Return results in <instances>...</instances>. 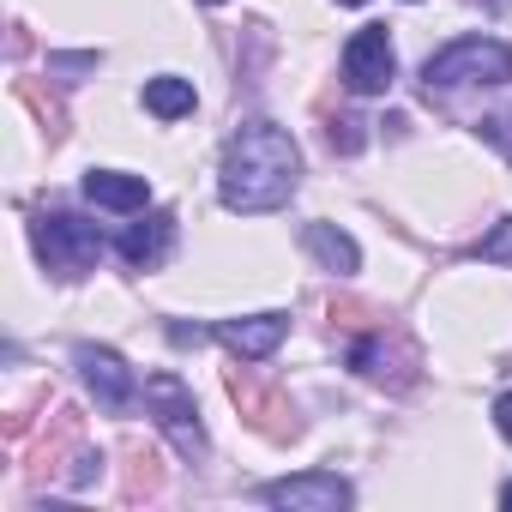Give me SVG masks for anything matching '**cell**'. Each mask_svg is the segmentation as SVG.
Instances as JSON below:
<instances>
[{
    "label": "cell",
    "instance_id": "3",
    "mask_svg": "<svg viewBox=\"0 0 512 512\" xmlns=\"http://www.w3.org/2000/svg\"><path fill=\"white\" fill-rule=\"evenodd\" d=\"M31 241H37L43 266H49L55 278H85V272L103 260V235H97V223L67 217V211H43V217L31 223Z\"/></svg>",
    "mask_w": 512,
    "mask_h": 512
},
{
    "label": "cell",
    "instance_id": "7",
    "mask_svg": "<svg viewBox=\"0 0 512 512\" xmlns=\"http://www.w3.org/2000/svg\"><path fill=\"white\" fill-rule=\"evenodd\" d=\"M392 67H398V55H392L386 25H362V31L344 43V85H350L356 97L386 91V85H392Z\"/></svg>",
    "mask_w": 512,
    "mask_h": 512
},
{
    "label": "cell",
    "instance_id": "17",
    "mask_svg": "<svg viewBox=\"0 0 512 512\" xmlns=\"http://www.w3.org/2000/svg\"><path fill=\"white\" fill-rule=\"evenodd\" d=\"M13 91H19V103H31V109H37V115H43V127H49V145H55V139H61V133H67V115H61V103H55V97H49V91H37V85H31V79H19V85H13Z\"/></svg>",
    "mask_w": 512,
    "mask_h": 512
},
{
    "label": "cell",
    "instance_id": "10",
    "mask_svg": "<svg viewBox=\"0 0 512 512\" xmlns=\"http://www.w3.org/2000/svg\"><path fill=\"white\" fill-rule=\"evenodd\" d=\"M169 241H175V211H151L145 223H133L121 235V260L139 266V272H151V266L169 260Z\"/></svg>",
    "mask_w": 512,
    "mask_h": 512
},
{
    "label": "cell",
    "instance_id": "24",
    "mask_svg": "<svg viewBox=\"0 0 512 512\" xmlns=\"http://www.w3.org/2000/svg\"><path fill=\"white\" fill-rule=\"evenodd\" d=\"M500 506H512V482H506V488H500Z\"/></svg>",
    "mask_w": 512,
    "mask_h": 512
},
{
    "label": "cell",
    "instance_id": "23",
    "mask_svg": "<svg viewBox=\"0 0 512 512\" xmlns=\"http://www.w3.org/2000/svg\"><path fill=\"white\" fill-rule=\"evenodd\" d=\"M169 338H175V344H199L205 332H199V326H169Z\"/></svg>",
    "mask_w": 512,
    "mask_h": 512
},
{
    "label": "cell",
    "instance_id": "6",
    "mask_svg": "<svg viewBox=\"0 0 512 512\" xmlns=\"http://www.w3.org/2000/svg\"><path fill=\"white\" fill-rule=\"evenodd\" d=\"M229 398H235V410L247 416V428H260L266 440H296V404H290V392H278V386H260L253 374H229Z\"/></svg>",
    "mask_w": 512,
    "mask_h": 512
},
{
    "label": "cell",
    "instance_id": "22",
    "mask_svg": "<svg viewBox=\"0 0 512 512\" xmlns=\"http://www.w3.org/2000/svg\"><path fill=\"white\" fill-rule=\"evenodd\" d=\"M494 428H500V440L512 446V392H500V398H494Z\"/></svg>",
    "mask_w": 512,
    "mask_h": 512
},
{
    "label": "cell",
    "instance_id": "19",
    "mask_svg": "<svg viewBox=\"0 0 512 512\" xmlns=\"http://www.w3.org/2000/svg\"><path fill=\"white\" fill-rule=\"evenodd\" d=\"M326 139H332V151H344V157H356V151L368 145L362 121H350V115H344V121H332V127H326Z\"/></svg>",
    "mask_w": 512,
    "mask_h": 512
},
{
    "label": "cell",
    "instance_id": "1",
    "mask_svg": "<svg viewBox=\"0 0 512 512\" xmlns=\"http://www.w3.org/2000/svg\"><path fill=\"white\" fill-rule=\"evenodd\" d=\"M302 187V145L278 121H241L223 145V205L229 211H278Z\"/></svg>",
    "mask_w": 512,
    "mask_h": 512
},
{
    "label": "cell",
    "instance_id": "4",
    "mask_svg": "<svg viewBox=\"0 0 512 512\" xmlns=\"http://www.w3.org/2000/svg\"><path fill=\"white\" fill-rule=\"evenodd\" d=\"M145 404H151L157 428L169 434V446H175L181 458H205V452H211L205 422H199V404H193V392L181 386V374H151V380H145Z\"/></svg>",
    "mask_w": 512,
    "mask_h": 512
},
{
    "label": "cell",
    "instance_id": "26",
    "mask_svg": "<svg viewBox=\"0 0 512 512\" xmlns=\"http://www.w3.org/2000/svg\"><path fill=\"white\" fill-rule=\"evenodd\" d=\"M205 7H217V0H205Z\"/></svg>",
    "mask_w": 512,
    "mask_h": 512
},
{
    "label": "cell",
    "instance_id": "2",
    "mask_svg": "<svg viewBox=\"0 0 512 512\" xmlns=\"http://www.w3.org/2000/svg\"><path fill=\"white\" fill-rule=\"evenodd\" d=\"M428 91H452V85H506L512 79V49L494 37H458L452 49L428 55L422 67Z\"/></svg>",
    "mask_w": 512,
    "mask_h": 512
},
{
    "label": "cell",
    "instance_id": "11",
    "mask_svg": "<svg viewBox=\"0 0 512 512\" xmlns=\"http://www.w3.org/2000/svg\"><path fill=\"white\" fill-rule=\"evenodd\" d=\"M85 199L103 205V211H145L151 181L145 175H121V169H91L85 175Z\"/></svg>",
    "mask_w": 512,
    "mask_h": 512
},
{
    "label": "cell",
    "instance_id": "15",
    "mask_svg": "<svg viewBox=\"0 0 512 512\" xmlns=\"http://www.w3.org/2000/svg\"><path fill=\"white\" fill-rule=\"evenodd\" d=\"M157 488H163V458L151 446H127V482H121V494L127 500H145Z\"/></svg>",
    "mask_w": 512,
    "mask_h": 512
},
{
    "label": "cell",
    "instance_id": "18",
    "mask_svg": "<svg viewBox=\"0 0 512 512\" xmlns=\"http://www.w3.org/2000/svg\"><path fill=\"white\" fill-rule=\"evenodd\" d=\"M476 260H488V266H512V217L494 223V229L476 241Z\"/></svg>",
    "mask_w": 512,
    "mask_h": 512
},
{
    "label": "cell",
    "instance_id": "12",
    "mask_svg": "<svg viewBox=\"0 0 512 512\" xmlns=\"http://www.w3.org/2000/svg\"><path fill=\"white\" fill-rule=\"evenodd\" d=\"M302 247L314 253L326 272H338V278H350V272L362 266V247H356L338 223H308V229H302Z\"/></svg>",
    "mask_w": 512,
    "mask_h": 512
},
{
    "label": "cell",
    "instance_id": "20",
    "mask_svg": "<svg viewBox=\"0 0 512 512\" xmlns=\"http://www.w3.org/2000/svg\"><path fill=\"white\" fill-rule=\"evenodd\" d=\"M103 476V452H73V470H67V488H91Z\"/></svg>",
    "mask_w": 512,
    "mask_h": 512
},
{
    "label": "cell",
    "instance_id": "16",
    "mask_svg": "<svg viewBox=\"0 0 512 512\" xmlns=\"http://www.w3.org/2000/svg\"><path fill=\"white\" fill-rule=\"evenodd\" d=\"M332 320H338L344 332H374V326H386V314H380L374 302H356V296H332Z\"/></svg>",
    "mask_w": 512,
    "mask_h": 512
},
{
    "label": "cell",
    "instance_id": "8",
    "mask_svg": "<svg viewBox=\"0 0 512 512\" xmlns=\"http://www.w3.org/2000/svg\"><path fill=\"white\" fill-rule=\"evenodd\" d=\"M73 362H79V374H85V386L97 392V404L109 410V416H121V410H133V398H139V380H133V368L115 356V350H97V344H79L73 350Z\"/></svg>",
    "mask_w": 512,
    "mask_h": 512
},
{
    "label": "cell",
    "instance_id": "21",
    "mask_svg": "<svg viewBox=\"0 0 512 512\" xmlns=\"http://www.w3.org/2000/svg\"><path fill=\"white\" fill-rule=\"evenodd\" d=\"M97 55H49V73H91Z\"/></svg>",
    "mask_w": 512,
    "mask_h": 512
},
{
    "label": "cell",
    "instance_id": "25",
    "mask_svg": "<svg viewBox=\"0 0 512 512\" xmlns=\"http://www.w3.org/2000/svg\"><path fill=\"white\" fill-rule=\"evenodd\" d=\"M344 7H368V0H344Z\"/></svg>",
    "mask_w": 512,
    "mask_h": 512
},
{
    "label": "cell",
    "instance_id": "9",
    "mask_svg": "<svg viewBox=\"0 0 512 512\" xmlns=\"http://www.w3.org/2000/svg\"><path fill=\"white\" fill-rule=\"evenodd\" d=\"M290 332V314H247V320H223L217 338L241 356V362H266Z\"/></svg>",
    "mask_w": 512,
    "mask_h": 512
},
{
    "label": "cell",
    "instance_id": "14",
    "mask_svg": "<svg viewBox=\"0 0 512 512\" xmlns=\"http://www.w3.org/2000/svg\"><path fill=\"white\" fill-rule=\"evenodd\" d=\"M193 79H175V73H163V79H145V109L157 115V121H181V115H193Z\"/></svg>",
    "mask_w": 512,
    "mask_h": 512
},
{
    "label": "cell",
    "instance_id": "13",
    "mask_svg": "<svg viewBox=\"0 0 512 512\" xmlns=\"http://www.w3.org/2000/svg\"><path fill=\"white\" fill-rule=\"evenodd\" d=\"M79 428H85V416H79L73 404H61V410H55V422H49V434H43V440H37V452H31V470H37V476H43V470H55V464L79 446Z\"/></svg>",
    "mask_w": 512,
    "mask_h": 512
},
{
    "label": "cell",
    "instance_id": "5",
    "mask_svg": "<svg viewBox=\"0 0 512 512\" xmlns=\"http://www.w3.org/2000/svg\"><path fill=\"white\" fill-rule=\"evenodd\" d=\"M260 500H266V506H278V512H344L356 494H350V482H344L338 470H302V476L266 482V488H260Z\"/></svg>",
    "mask_w": 512,
    "mask_h": 512
}]
</instances>
